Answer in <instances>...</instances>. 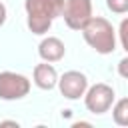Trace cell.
I'll return each mask as SVG.
<instances>
[{
  "instance_id": "cell-10",
  "label": "cell",
  "mask_w": 128,
  "mask_h": 128,
  "mask_svg": "<svg viewBox=\"0 0 128 128\" xmlns=\"http://www.w3.org/2000/svg\"><path fill=\"white\" fill-rule=\"evenodd\" d=\"M106 6L114 14H126L128 12V0H106Z\"/></svg>"
},
{
  "instance_id": "cell-3",
  "label": "cell",
  "mask_w": 128,
  "mask_h": 128,
  "mask_svg": "<svg viewBox=\"0 0 128 128\" xmlns=\"http://www.w3.org/2000/svg\"><path fill=\"white\" fill-rule=\"evenodd\" d=\"M114 98H116V94H114L112 86H108L104 82H98V84H94V86H90L86 90V94H84V106L92 114H104V112H108L112 108Z\"/></svg>"
},
{
  "instance_id": "cell-8",
  "label": "cell",
  "mask_w": 128,
  "mask_h": 128,
  "mask_svg": "<svg viewBox=\"0 0 128 128\" xmlns=\"http://www.w3.org/2000/svg\"><path fill=\"white\" fill-rule=\"evenodd\" d=\"M38 54H40V58H42L44 62H58V60L64 58V54H66V46H64V42H62L60 38H56V36H48V38H44V40L40 42V46H38Z\"/></svg>"
},
{
  "instance_id": "cell-6",
  "label": "cell",
  "mask_w": 128,
  "mask_h": 128,
  "mask_svg": "<svg viewBox=\"0 0 128 128\" xmlns=\"http://www.w3.org/2000/svg\"><path fill=\"white\" fill-rule=\"evenodd\" d=\"M58 88L60 94L68 100H78L86 94L88 90V78L80 70H68L58 78Z\"/></svg>"
},
{
  "instance_id": "cell-4",
  "label": "cell",
  "mask_w": 128,
  "mask_h": 128,
  "mask_svg": "<svg viewBox=\"0 0 128 128\" xmlns=\"http://www.w3.org/2000/svg\"><path fill=\"white\" fill-rule=\"evenodd\" d=\"M30 80L18 72H0V98L2 100H20L28 96Z\"/></svg>"
},
{
  "instance_id": "cell-5",
  "label": "cell",
  "mask_w": 128,
  "mask_h": 128,
  "mask_svg": "<svg viewBox=\"0 0 128 128\" xmlns=\"http://www.w3.org/2000/svg\"><path fill=\"white\" fill-rule=\"evenodd\" d=\"M62 18L70 30H80L92 18V0H66Z\"/></svg>"
},
{
  "instance_id": "cell-11",
  "label": "cell",
  "mask_w": 128,
  "mask_h": 128,
  "mask_svg": "<svg viewBox=\"0 0 128 128\" xmlns=\"http://www.w3.org/2000/svg\"><path fill=\"white\" fill-rule=\"evenodd\" d=\"M118 36H120L122 48H124L126 54H128V18H124V20L120 22V26H118Z\"/></svg>"
},
{
  "instance_id": "cell-1",
  "label": "cell",
  "mask_w": 128,
  "mask_h": 128,
  "mask_svg": "<svg viewBox=\"0 0 128 128\" xmlns=\"http://www.w3.org/2000/svg\"><path fill=\"white\" fill-rule=\"evenodd\" d=\"M66 0H24L26 8V24L32 34H46L52 22L62 16Z\"/></svg>"
},
{
  "instance_id": "cell-13",
  "label": "cell",
  "mask_w": 128,
  "mask_h": 128,
  "mask_svg": "<svg viewBox=\"0 0 128 128\" xmlns=\"http://www.w3.org/2000/svg\"><path fill=\"white\" fill-rule=\"evenodd\" d=\"M6 16H8V12H6V6L0 2V26H4V22H6Z\"/></svg>"
},
{
  "instance_id": "cell-9",
  "label": "cell",
  "mask_w": 128,
  "mask_h": 128,
  "mask_svg": "<svg viewBox=\"0 0 128 128\" xmlns=\"http://www.w3.org/2000/svg\"><path fill=\"white\" fill-rule=\"evenodd\" d=\"M112 118L118 126H128V98H120L112 108Z\"/></svg>"
},
{
  "instance_id": "cell-2",
  "label": "cell",
  "mask_w": 128,
  "mask_h": 128,
  "mask_svg": "<svg viewBox=\"0 0 128 128\" xmlns=\"http://www.w3.org/2000/svg\"><path fill=\"white\" fill-rule=\"evenodd\" d=\"M82 36L86 44L98 54H112L116 50V32L102 16H92L90 22L82 28Z\"/></svg>"
},
{
  "instance_id": "cell-7",
  "label": "cell",
  "mask_w": 128,
  "mask_h": 128,
  "mask_svg": "<svg viewBox=\"0 0 128 128\" xmlns=\"http://www.w3.org/2000/svg\"><path fill=\"white\" fill-rule=\"evenodd\" d=\"M32 78H34V84L40 90H52L58 84V72L52 66V62L36 64L34 66V72H32Z\"/></svg>"
},
{
  "instance_id": "cell-12",
  "label": "cell",
  "mask_w": 128,
  "mask_h": 128,
  "mask_svg": "<svg viewBox=\"0 0 128 128\" xmlns=\"http://www.w3.org/2000/svg\"><path fill=\"white\" fill-rule=\"evenodd\" d=\"M118 74H120L122 78H126V80H128V56H126V58H122V60L118 62Z\"/></svg>"
}]
</instances>
